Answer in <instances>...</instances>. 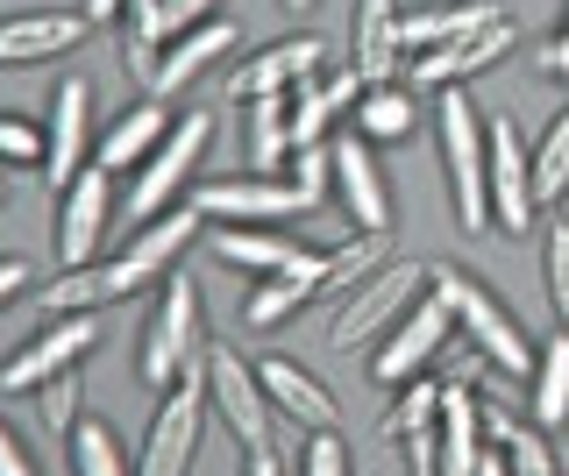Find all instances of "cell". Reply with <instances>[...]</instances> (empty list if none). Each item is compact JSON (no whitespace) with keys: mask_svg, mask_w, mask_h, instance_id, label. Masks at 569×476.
<instances>
[{"mask_svg":"<svg viewBox=\"0 0 569 476\" xmlns=\"http://www.w3.org/2000/svg\"><path fill=\"white\" fill-rule=\"evenodd\" d=\"M43 135H50V156H43V179L50 192H64L71 179H79L86 164H93V79H58V100H50V121H43Z\"/></svg>","mask_w":569,"mask_h":476,"instance_id":"13","label":"cell"},{"mask_svg":"<svg viewBox=\"0 0 569 476\" xmlns=\"http://www.w3.org/2000/svg\"><path fill=\"white\" fill-rule=\"evenodd\" d=\"M228 50H236V22H228V14H213V22L186 29V37H171V43H164V58H157V79H150V93H157V100L186 93V85L200 79L213 58H228Z\"/></svg>","mask_w":569,"mask_h":476,"instance_id":"25","label":"cell"},{"mask_svg":"<svg viewBox=\"0 0 569 476\" xmlns=\"http://www.w3.org/2000/svg\"><path fill=\"white\" fill-rule=\"evenodd\" d=\"M136 292L142 285L121 271V256H100V263H79V271H58V285L36 292V306L43 313H100V306H121Z\"/></svg>","mask_w":569,"mask_h":476,"instance_id":"24","label":"cell"},{"mask_svg":"<svg viewBox=\"0 0 569 476\" xmlns=\"http://www.w3.org/2000/svg\"><path fill=\"white\" fill-rule=\"evenodd\" d=\"M157 22H164V37H186V29L213 22V0H157Z\"/></svg>","mask_w":569,"mask_h":476,"instance_id":"41","label":"cell"},{"mask_svg":"<svg viewBox=\"0 0 569 476\" xmlns=\"http://www.w3.org/2000/svg\"><path fill=\"white\" fill-rule=\"evenodd\" d=\"M520 43V22H491V29H477V37H462V43H441V50H420L406 72H413V85H435V93H449V85H470L477 72H491L506 50Z\"/></svg>","mask_w":569,"mask_h":476,"instance_id":"20","label":"cell"},{"mask_svg":"<svg viewBox=\"0 0 569 476\" xmlns=\"http://www.w3.org/2000/svg\"><path fill=\"white\" fill-rule=\"evenodd\" d=\"M356 135H363V143H406V135L420 129V100H413V85H370L363 100H356Z\"/></svg>","mask_w":569,"mask_h":476,"instance_id":"30","label":"cell"},{"mask_svg":"<svg viewBox=\"0 0 569 476\" xmlns=\"http://www.w3.org/2000/svg\"><path fill=\"white\" fill-rule=\"evenodd\" d=\"M242 150H249V171H257V179H278V171L292 164V93L242 100Z\"/></svg>","mask_w":569,"mask_h":476,"instance_id":"26","label":"cell"},{"mask_svg":"<svg viewBox=\"0 0 569 476\" xmlns=\"http://www.w3.org/2000/svg\"><path fill=\"white\" fill-rule=\"evenodd\" d=\"M58 214H50V242H58V271H79V263H100V242L114 227V171L86 164L64 192H50Z\"/></svg>","mask_w":569,"mask_h":476,"instance_id":"7","label":"cell"},{"mask_svg":"<svg viewBox=\"0 0 569 476\" xmlns=\"http://www.w3.org/2000/svg\"><path fill=\"white\" fill-rule=\"evenodd\" d=\"M533 192H541V206L548 200H569V108L548 121V135H541V150H533Z\"/></svg>","mask_w":569,"mask_h":476,"instance_id":"35","label":"cell"},{"mask_svg":"<svg viewBox=\"0 0 569 476\" xmlns=\"http://www.w3.org/2000/svg\"><path fill=\"white\" fill-rule=\"evenodd\" d=\"M207 377H178L164 405L150 413V434H142V455H136V469L142 476H186L192 469V455H200V434H207Z\"/></svg>","mask_w":569,"mask_h":476,"instance_id":"8","label":"cell"},{"mask_svg":"<svg viewBox=\"0 0 569 476\" xmlns=\"http://www.w3.org/2000/svg\"><path fill=\"white\" fill-rule=\"evenodd\" d=\"M43 156H50V135L36 129L29 114L0 108V171H29V164H43Z\"/></svg>","mask_w":569,"mask_h":476,"instance_id":"38","label":"cell"},{"mask_svg":"<svg viewBox=\"0 0 569 476\" xmlns=\"http://www.w3.org/2000/svg\"><path fill=\"white\" fill-rule=\"evenodd\" d=\"M100 342V313H50V327H36L8 363H0V392L8 398H36L50 377L79 369Z\"/></svg>","mask_w":569,"mask_h":476,"instance_id":"6","label":"cell"},{"mask_svg":"<svg viewBox=\"0 0 569 476\" xmlns=\"http://www.w3.org/2000/svg\"><path fill=\"white\" fill-rule=\"evenodd\" d=\"M207 405L221 413V427L242 440V448H271V419H278V405L271 392H263V377H257V363H242L236 348H207Z\"/></svg>","mask_w":569,"mask_h":476,"instance_id":"9","label":"cell"},{"mask_svg":"<svg viewBox=\"0 0 569 476\" xmlns=\"http://www.w3.org/2000/svg\"><path fill=\"white\" fill-rule=\"evenodd\" d=\"M307 298H320L313 277H263V285L242 298V321L249 327H284L299 306H307Z\"/></svg>","mask_w":569,"mask_h":476,"instance_id":"33","label":"cell"},{"mask_svg":"<svg viewBox=\"0 0 569 476\" xmlns=\"http://www.w3.org/2000/svg\"><path fill=\"white\" fill-rule=\"evenodd\" d=\"M441 171H449V206L462 235H491V114L462 85H449L435 108Z\"/></svg>","mask_w":569,"mask_h":476,"instance_id":"1","label":"cell"},{"mask_svg":"<svg viewBox=\"0 0 569 476\" xmlns=\"http://www.w3.org/2000/svg\"><path fill=\"white\" fill-rule=\"evenodd\" d=\"M435 413H441V377H413V384H399V398L385 405V419H378V434L399 448V440H413L435 427Z\"/></svg>","mask_w":569,"mask_h":476,"instance_id":"32","label":"cell"},{"mask_svg":"<svg viewBox=\"0 0 569 476\" xmlns=\"http://www.w3.org/2000/svg\"><path fill=\"white\" fill-rule=\"evenodd\" d=\"M320 72H328V43H320V37H278V43H263L257 58H242V64H236L228 93H236V100L299 93V85H313Z\"/></svg>","mask_w":569,"mask_h":476,"instance_id":"17","label":"cell"},{"mask_svg":"<svg viewBox=\"0 0 569 476\" xmlns=\"http://www.w3.org/2000/svg\"><path fill=\"white\" fill-rule=\"evenodd\" d=\"M0 200H8V171H0Z\"/></svg>","mask_w":569,"mask_h":476,"instance_id":"49","label":"cell"},{"mask_svg":"<svg viewBox=\"0 0 569 476\" xmlns=\"http://www.w3.org/2000/svg\"><path fill=\"white\" fill-rule=\"evenodd\" d=\"M370 150H378V143H363V135H342V143H335V200H342V214H349L356 235H385L391 214H399Z\"/></svg>","mask_w":569,"mask_h":476,"instance_id":"18","label":"cell"},{"mask_svg":"<svg viewBox=\"0 0 569 476\" xmlns=\"http://www.w3.org/2000/svg\"><path fill=\"white\" fill-rule=\"evenodd\" d=\"M257 377H263V392H271V405L284 419H299L307 434H335L342 427V405H335V392L313 377L307 363H292V356H263L257 363Z\"/></svg>","mask_w":569,"mask_h":476,"instance_id":"22","label":"cell"},{"mask_svg":"<svg viewBox=\"0 0 569 476\" xmlns=\"http://www.w3.org/2000/svg\"><path fill=\"white\" fill-rule=\"evenodd\" d=\"M64 448H71V476H142L136 455L121 448V434L107 427V419H79Z\"/></svg>","mask_w":569,"mask_h":476,"instance_id":"31","label":"cell"},{"mask_svg":"<svg viewBox=\"0 0 569 476\" xmlns=\"http://www.w3.org/2000/svg\"><path fill=\"white\" fill-rule=\"evenodd\" d=\"M449 342H456V313L435 298V285H427V298H413V313H406V321L370 348V377H378L385 392H399V384H413Z\"/></svg>","mask_w":569,"mask_h":476,"instance_id":"10","label":"cell"},{"mask_svg":"<svg viewBox=\"0 0 569 476\" xmlns=\"http://www.w3.org/2000/svg\"><path fill=\"white\" fill-rule=\"evenodd\" d=\"M533 427L562 434L569 427V327H556L541 348H533Z\"/></svg>","mask_w":569,"mask_h":476,"instance_id":"29","label":"cell"},{"mask_svg":"<svg viewBox=\"0 0 569 476\" xmlns=\"http://www.w3.org/2000/svg\"><path fill=\"white\" fill-rule=\"evenodd\" d=\"M562 476H569V463H562Z\"/></svg>","mask_w":569,"mask_h":476,"instance_id":"50","label":"cell"},{"mask_svg":"<svg viewBox=\"0 0 569 476\" xmlns=\"http://www.w3.org/2000/svg\"><path fill=\"white\" fill-rule=\"evenodd\" d=\"M533 64H541V79H569V22L541 43V58H533Z\"/></svg>","mask_w":569,"mask_h":476,"instance_id":"43","label":"cell"},{"mask_svg":"<svg viewBox=\"0 0 569 476\" xmlns=\"http://www.w3.org/2000/svg\"><path fill=\"white\" fill-rule=\"evenodd\" d=\"M192 206H200L207 221H228V227H271V221H299V214H313L320 200H307L292 179H213L192 192Z\"/></svg>","mask_w":569,"mask_h":476,"instance_id":"11","label":"cell"},{"mask_svg":"<svg viewBox=\"0 0 569 476\" xmlns=\"http://www.w3.org/2000/svg\"><path fill=\"white\" fill-rule=\"evenodd\" d=\"M485 398H477V384L449 369L441 377V413H435V476H477L485 463Z\"/></svg>","mask_w":569,"mask_h":476,"instance_id":"15","label":"cell"},{"mask_svg":"<svg viewBox=\"0 0 569 476\" xmlns=\"http://www.w3.org/2000/svg\"><path fill=\"white\" fill-rule=\"evenodd\" d=\"M207 143H213V114H178V129L164 135V150H157L150 164L136 171L129 200H121V221H129V227H142V221L171 214V206L186 200V185H192V171H200Z\"/></svg>","mask_w":569,"mask_h":476,"instance_id":"5","label":"cell"},{"mask_svg":"<svg viewBox=\"0 0 569 476\" xmlns=\"http://www.w3.org/2000/svg\"><path fill=\"white\" fill-rule=\"evenodd\" d=\"M86 14L79 8H22V14H0V72H29V64L71 58L86 43Z\"/></svg>","mask_w":569,"mask_h":476,"instance_id":"16","label":"cell"},{"mask_svg":"<svg viewBox=\"0 0 569 476\" xmlns=\"http://www.w3.org/2000/svg\"><path fill=\"white\" fill-rule=\"evenodd\" d=\"M22 285H29V263H22V256H0V306H8Z\"/></svg>","mask_w":569,"mask_h":476,"instance_id":"45","label":"cell"},{"mask_svg":"<svg viewBox=\"0 0 569 476\" xmlns=\"http://www.w3.org/2000/svg\"><path fill=\"white\" fill-rule=\"evenodd\" d=\"M207 342V306H200V285H192L186 271L164 277V292L150 298V321H142V342H136V369L150 392H171L178 377L192 369Z\"/></svg>","mask_w":569,"mask_h":476,"instance_id":"3","label":"cell"},{"mask_svg":"<svg viewBox=\"0 0 569 476\" xmlns=\"http://www.w3.org/2000/svg\"><path fill=\"white\" fill-rule=\"evenodd\" d=\"M548 306L556 327H569V221H548Z\"/></svg>","mask_w":569,"mask_h":476,"instance_id":"39","label":"cell"},{"mask_svg":"<svg viewBox=\"0 0 569 476\" xmlns=\"http://www.w3.org/2000/svg\"><path fill=\"white\" fill-rule=\"evenodd\" d=\"M79 14L93 29H114V22H129V0H79Z\"/></svg>","mask_w":569,"mask_h":476,"instance_id":"44","label":"cell"},{"mask_svg":"<svg viewBox=\"0 0 569 476\" xmlns=\"http://www.w3.org/2000/svg\"><path fill=\"white\" fill-rule=\"evenodd\" d=\"M79 405H86V377L79 369H64V377H50L43 392H36V413H43V434L50 440H71V427H79Z\"/></svg>","mask_w":569,"mask_h":476,"instance_id":"36","label":"cell"},{"mask_svg":"<svg viewBox=\"0 0 569 476\" xmlns=\"http://www.w3.org/2000/svg\"><path fill=\"white\" fill-rule=\"evenodd\" d=\"M385 263V235H349L342 250H328V271H320V292L349 298L356 285H370V271Z\"/></svg>","mask_w":569,"mask_h":476,"instance_id":"34","label":"cell"},{"mask_svg":"<svg viewBox=\"0 0 569 476\" xmlns=\"http://www.w3.org/2000/svg\"><path fill=\"white\" fill-rule=\"evenodd\" d=\"M213 256L249 277H313L320 285V271H328V250H313L299 235H278V227H213Z\"/></svg>","mask_w":569,"mask_h":476,"instance_id":"14","label":"cell"},{"mask_svg":"<svg viewBox=\"0 0 569 476\" xmlns=\"http://www.w3.org/2000/svg\"><path fill=\"white\" fill-rule=\"evenodd\" d=\"M533 214H541V192H533V150L520 143L512 114H491V235L520 242Z\"/></svg>","mask_w":569,"mask_h":476,"instance_id":"12","label":"cell"},{"mask_svg":"<svg viewBox=\"0 0 569 476\" xmlns=\"http://www.w3.org/2000/svg\"><path fill=\"white\" fill-rule=\"evenodd\" d=\"M506 22V0H427V8L399 14V50L420 58V50H441V43H462L477 29Z\"/></svg>","mask_w":569,"mask_h":476,"instance_id":"23","label":"cell"},{"mask_svg":"<svg viewBox=\"0 0 569 476\" xmlns=\"http://www.w3.org/2000/svg\"><path fill=\"white\" fill-rule=\"evenodd\" d=\"M299 476H349V440H342V427L307 440V455H299Z\"/></svg>","mask_w":569,"mask_h":476,"instance_id":"40","label":"cell"},{"mask_svg":"<svg viewBox=\"0 0 569 476\" xmlns=\"http://www.w3.org/2000/svg\"><path fill=\"white\" fill-rule=\"evenodd\" d=\"M0 476H43V469H36V455L22 448V434H14L8 419H0Z\"/></svg>","mask_w":569,"mask_h":476,"instance_id":"42","label":"cell"},{"mask_svg":"<svg viewBox=\"0 0 569 476\" xmlns=\"http://www.w3.org/2000/svg\"><path fill=\"white\" fill-rule=\"evenodd\" d=\"M200 227H207V214H200V206H186V200H178L171 214L142 221L136 235H129V250H121V271H129L136 285H164V277H171V263L192 250V235H200Z\"/></svg>","mask_w":569,"mask_h":476,"instance_id":"21","label":"cell"},{"mask_svg":"<svg viewBox=\"0 0 569 476\" xmlns=\"http://www.w3.org/2000/svg\"><path fill=\"white\" fill-rule=\"evenodd\" d=\"M284 8H292V14H307V8H313V0H284Z\"/></svg>","mask_w":569,"mask_h":476,"instance_id":"48","label":"cell"},{"mask_svg":"<svg viewBox=\"0 0 569 476\" xmlns=\"http://www.w3.org/2000/svg\"><path fill=\"white\" fill-rule=\"evenodd\" d=\"M171 129H178L171 100L142 93L136 108H121V114L100 129V143H93V164H100V171H142L157 150H164V135H171Z\"/></svg>","mask_w":569,"mask_h":476,"instance_id":"19","label":"cell"},{"mask_svg":"<svg viewBox=\"0 0 569 476\" xmlns=\"http://www.w3.org/2000/svg\"><path fill=\"white\" fill-rule=\"evenodd\" d=\"M485 440L506 448L512 476H562V455L548 448V427H533V419H512V413H491L485 405Z\"/></svg>","mask_w":569,"mask_h":476,"instance_id":"28","label":"cell"},{"mask_svg":"<svg viewBox=\"0 0 569 476\" xmlns=\"http://www.w3.org/2000/svg\"><path fill=\"white\" fill-rule=\"evenodd\" d=\"M399 0H356V72L370 85H391L399 79Z\"/></svg>","mask_w":569,"mask_h":476,"instance_id":"27","label":"cell"},{"mask_svg":"<svg viewBox=\"0 0 569 476\" xmlns=\"http://www.w3.org/2000/svg\"><path fill=\"white\" fill-rule=\"evenodd\" d=\"M413 298H427V263H391L385 256L378 271H370V285H356L342 306H335L328 348H335V356H356V348L385 342V334L413 313Z\"/></svg>","mask_w":569,"mask_h":476,"instance_id":"4","label":"cell"},{"mask_svg":"<svg viewBox=\"0 0 569 476\" xmlns=\"http://www.w3.org/2000/svg\"><path fill=\"white\" fill-rule=\"evenodd\" d=\"M342 121V108H335L328 93H320V79L313 85H299L292 93V150H313V143H328V129Z\"/></svg>","mask_w":569,"mask_h":476,"instance_id":"37","label":"cell"},{"mask_svg":"<svg viewBox=\"0 0 569 476\" xmlns=\"http://www.w3.org/2000/svg\"><path fill=\"white\" fill-rule=\"evenodd\" d=\"M242 476H284V469H278L271 448H249V455H242Z\"/></svg>","mask_w":569,"mask_h":476,"instance_id":"46","label":"cell"},{"mask_svg":"<svg viewBox=\"0 0 569 476\" xmlns=\"http://www.w3.org/2000/svg\"><path fill=\"white\" fill-rule=\"evenodd\" d=\"M477 476H512V469H506V448H498V455L485 448V463H477Z\"/></svg>","mask_w":569,"mask_h":476,"instance_id":"47","label":"cell"},{"mask_svg":"<svg viewBox=\"0 0 569 476\" xmlns=\"http://www.w3.org/2000/svg\"><path fill=\"white\" fill-rule=\"evenodd\" d=\"M427 285H435V298L456 313V342H470L477 356H485L498 377H533V342L527 327L512 321L506 306H498V292L485 285L477 271H456V263H427Z\"/></svg>","mask_w":569,"mask_h":476,"instance_id":"2","label":"cell"}]
</instances>
